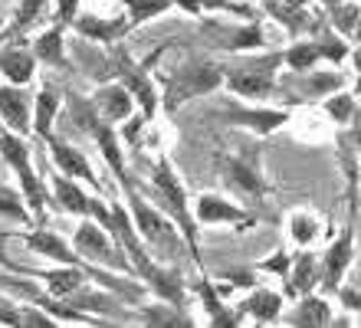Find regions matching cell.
Listing matches in <instances>:
<instances>
[{"label": "cell", "instance_id": "obj_30", "mask_svg": "<svg viewBox=\"0 0 361 328\" xmlns=\"http://www.w3.org/2000/svg\"><path fill=\"white\" fill-rule=\"evenodd\" d=\"M269 13H276V17L283 20L286 27H293V30H302V27H305V20H309V17L302 13V7H295V10H293V4H286V7H283V0H279V4L273 0V4H269Z\"/></svg>", "mask_w": 361, "mask_h": 328}, {"label": "cell", "instance_id": "obj_18", "mask_svg": "<svg viewBox=\"0 0 361 328\" xmlns=\"http://www.w3.org/2000/svg\"><path fill=\"white\" fill-rule=\"evenodd\" d=\"M92 135L95 141H99V148H102V158L112 164V171L118 174V178H125V164H122V151H118V141H115L112 128H109V122H102V119H92Z\"/></svg>", "mask_w": 361, "mask_h": 328}, {"label": "cell", "instance_id": "obj_10", "mask_svg": "<svg viewBox=\"0 0 361 328\" xmlns=\"http://www.w3.org/2000/svg\"><path fill=\"white\" fill-rule=\"evenodd\" d=\"M118 73H122V83L128 85V92H135V99L142 102V112H145V119H152L154 115V109H158V95H154V89H152V83H148V75L138 69V66H132L128 59H118Z\"/></svg>", "mask_w": 361, "mask_h": 328}, {"label": "cell", "instance_id": "obj_40", "mask_svg": "<svg viewBox=\"0 0 361 328\" xmlns=\"http://www.w3.org/2000/svg\"><path fill=\"white\" fill-rule=\"evenodd\" d=\"M138 131H142V122H128V128H125V138L135 141V138H138Z\"/></svg>", "mask_w": 361, "mask_h": 328}, {"label": "cell", "instance_id": "obj_23", "mask_svg": "<svg viewBox=\"0 0 361 328\" xmlns=\"http://www.w3.org/2000/svg\"><path fill=\"white\" fill-rule=\"evenodd\" d=\"M230 119L240 125H250V128H257V131H273V128H279L289 115L286 112H247V109H233Z\"/></svg>", "mask_w": 361, "mask_h": 328}, {"label": "cell", "instance_id": "obj_11", "mask_svg": "<svg viewBox=\"0 0 361 328\" xmlns=\"http://www.w3.org/2000/svg\"><path fill=\"white\" fill-rule=\"evenodd\" d=\"M315 282H319V260L312 253H299L293 269L286 272V292L289 296H309Z\"/></svg>", "mask_w": 361, "mask_h": 328}, {"label": "cell", "instance_id": "obj_2", "mask_svg": "<svg viewBox=\"0 0 361 328\" xmlns=\"http://www.w3.org/2000/svg\"><path fill=\"white\" fill-rule=\"evenodd\" d=\"M220 83H224V79H220L217 66H210V63H190V66H184V69L174 75L171 83H168L164 105H168V109H178L184 99H197V95H204V92H214Z\"/></svg>", "mask_w": 361, "mask_h": 328}, {"label": "cell", "instance_id": "obj_25", "mask_svg": "<svg viewBox=\"0 0 361 328\" xmlns=\"http://www.w3.org/2000/svg\"><path fill=\"white\" fill-rule=\"evenodd\" d=\"M227 171H230V178L237 181L243 190H253V194H259V190H263V181H259L257 168H253V164H247V161L233 158V161L227 164Z\"/></svg>", "mask_w": 361, "mask_h": 328}, {"label": "cell", "instance_id": "obj_1", "mask_svg": "<svg viewBox=\"0 0 361 328\" xmlns=\"http://www.w3.org/2000/svg\"><path fill=\"white\" fill-rule=\"evenodd\" d=\"M152 184H154V190L161 194L164 210H168V214H171L180 226H184V233H188V243H190V256L197 260V233H194V217H190V210H188V194H184V188H180L178 174H174V168L168 164V161H158Z\"/></svg>", "mask_w": 361, "mask_h": 328}, {"label": "cell", "instance_id": "obj_20", "mask_svg": "<svg viewBox=\"0 0 361 328\" xmlns=\"http://www.w3.org/2000/svg\"><path fill=\"white\" fill-rule=\"evenodd\" d=\"M293 325H329L332 322V312H329V302L315 299V296H305L299 302V309L293 312Z\"/></svg>", "mask_w": 361, "mask_h": 328}, {"label": "cell", "instance_id": "obj_26", "mask_svg": "<svg viewBox=\"0 0 361 328\" xmlns=\"http://www.w3.org/2000/svg\"><path fill=\"white\" fill-rule=\"evenodd\" d=\"M37 59H47V63H63V33L59 30H49L37 40V49H33Z\"/></svg>", "mask_w": 361, "mask_h": 328}, {"label": "cell", "instance_id": "obj_24", "mask_svg": "<svg viewBox=\"0 0 361 328\" xmlns=\"http://www.w3.org/2000/svg\"><path fill=\"white\" fill-rule=\"evenodd\" d=\"M47 282H49V292L59 299V296H73L86 282V276H82L79 266H66V269H59V272H47Z\"/></svg>", "mask_w": 361, "mask_h": 328}, {"label": "cell", "instance_id": "obj_17", "mask_svg": "<svg viewBox=\"0 0 361 328\" xmlns=\"http://www.w3.org/2000/svg\"><path fill=\"white\" fill-rule=\"evenodd\" d=\"M0 69L13 85H23L33 79V56L27 49H4L0 53Z\"/></svg>", "mask_w": 361, "mask_h": 328}, {"label": "cell", "instance_id": "obj_6", "mask_svg": "<svg viewBox=\"0 0 361 328\" xmlns=\"http://www.w3.org/2000/svg\"><path fill=\"white\" fill-rule=\"evenodd\" d=\"M279 63V56H269V63H259V66H250V69H233L227 75V85L230 92L243 95V99H259V95H269L273 92V69Z\"/></svg>", "mask_w": 361, "mask_h": 328}, {"label": "cell", "instance_id": "obj_3", "mask_svg": "<svg viewBox=\"0 0 361 328\" xmlns=\"http://www.w3.org/2000/svg\"><path fill=\"white\" fill-rule=\"evenodd\" d=\"M0 154H4V161H10V168L17 171L20 178V188H23V194H27L30 207L33 210H43V188H39L37 174H33V164H30V151L27 145L13 135V131H0Z\"/></svg>", "mask_w": 361, "mask_h": 328}, {"label": "cell", "instance_id": "obj_19", "mask_svg": "<svg viewBox=\"0 0 361 328\" xmlns=\"http://www.w3.org/2000/svg\"><path fill=\"white\" fill-rule=\"evenodd\" d=\"M145 279L152 282V289L161 296V299H168L174 305V309H180L184 305V289H180V279H178V272H168V269H158L154 266Z\"/></svg>", "mask_w": 361, "mask_h": 328}, {"label": "cell", "instance_id": "obj_28", "mask_svg": "<svg viewBox=\"0 0 361 328\" xmlns=\"http://www.w3.org/2000/svg\"><path fill=\"white\" fill-rule=\"evenodd\" d=\"M322 56V49L312 47V43H299V47H293L289 53H286V63L293 66L295 73H305V69H312V63Z\"/></svg>", "mask_w": 361, "mask_h": 328}, {"label": "cell", "instance_id": "obj_35", "mask_svg": "<svg viewBox=\"0 0 361 328\" xmlns=\"http://www.w3.org/2000/svg\"><path fill=\"white\" fill-rule=\"evenodd\" d=\"M335 85H338V75H312L309 79V95H322L329 89H335Z\"/></svg>", "mask_w": 361, "mask_h": 328}, {"label": "cell", "instance_id": "obj_8", "mask_svg": "<svg viewBox=\"0 0 361 328\" xmlns=\"http://www.w3.org/2000/svg\"><path fill=\"white\" fill-rule=\"evenodd\" d=\"M0 119L10 125L13 135L30 131V99L17 85H0Z\"/></svg>", "mask_w": 361, "mask_h": 328}, {"label": "cell", "instance_id": "obj_39", "mask_svg": "<svg viewBox=\"0 0 361 328\" xmlns=\"http://www.w3.org/2000/svg\"><path fill=\"white\" fill-rule=\"evenodd\" d=\"M342 302H345V305H352L355 312H361V299H358V296H355L352 289H342Z\"/></svg>", "mask_w": 361, "mask_h": 328}, {"label": "cell", "instance_id": "obj_34", "mask_svg": "<svg viewBox=\"0 0 361 328\" xmlns=\"http://www.w3.org/2000/svg\"><path fill=\"white\" fill-rule=\"evenodd\" d=\"M263 37H259V27H250V30H240L233 37V49H250V47H259Z\"/></svg>", "mask_w": 361, "mask_h": 328}, {"label": "cell", "instance_id": "obj_13", "mask_svg": "<svg viewBox=\"0 0 361 328\" xmlns=\"http://www.w3.org/2000/svg\"><path fill=\"white\" fill-rule=\"evenodd\" d=\"M348 260H352V233H345L338 243L325 253V262H322V279L329 289H338L345 269H348Z\"/></svg>", "mask_w": 361, "mask_h": 328}, {"label": "cell", "instance_id": "obj_44", "mask_svg": "<svg viewBox=\"0 0 361 328\" xmlns=\"http://www.w3.org/2000/svg\"><path fill=\"white\" fill-rule=\"evenodd\" d=\"M325 4H332V7H335V4H342V0H325Z\"/></svg>", "mask_w": 361, "mask_h": 328}, {"label": "cell", "instance_id": "obj_36", "mask_svg": "<svg viewBox=\"0 0 361 328\" xmlns=\"http://www.w3.org/2000/svg\"><path fill=\"white\" fill-rule=\"evenodd\" d=\"M0 210H7L10 217H17V220H23V207H17V197L7 194V190H0Z\"/></svg>", "mask_w": 361, "mask_h": 328}, {"label": "cell", "instance_id": "obj_29", "mask_svg": "<svg viewBox=\"0 0 361 328\" xmlns=\"http://www.w3.org/2000/svg\"><path fill=\"white\" fill-rule=\"evenodd\" d=\"M289 233H293V240H299V243H312L315 233H319V220H315V217H305V214H293L289 217Z\"/></svg>", "mask_w": 361, "mask_h": 328}, {"label": "cell", "instance_id": "obj_22", "mask_svg": "<svg viewBox=\"0 0 361 328\" xmlns=\"http://www.w3.org/2000/svg\"><path fill=\"white\" fill-rule=\"evenodd\" d=\"M56 109H59V92L53 89H43L37 95V119H33V131H37L39 138H47L49 135V125L56 119Z\"/></svg>", "mask_w": 361, "mask_h": 328}, {"label": "cell", "instance_id": "obj_42", "mask_svg": "<svg viewBox=\"0 0 361 328\" xmlns=\"http://www.w3.org/2000/svg\"><path fill=\"white\" fill-rule=\"evenodd\" d=\"M200 4H204V7H214V10H217V7H227L230 0H200Z\"/></svg>", "mask_w": 361, "mask_h": 328}, {"label": "cell", "instance_id": "obj_9", "mask_svg": "<svg viewBox=\"0 0 361 328\" xmlns=\"http://www.w3.org/2000/svg\"><path fill=\"white\" fill-rule=\"evenodd\" d=\"M49 151H53V161L59 164V171L63 174H69V178H82L86 184H92L95 190L102 188L99 184V178L92 174V168H89V161L82 158V151H76V148H69V145H63V141H49Z\"/></svg>", "mask_w": 361, "mask_h": 328}, {"label": "cell", "instance_id": "obj_12", "mask_svg": "<svg viewBox=\"0 0 361 328\" xmlns=\"http://www.w3.org/2000/svg\"><path fill=\"white\" fill-rule=\"evenodd\" d=\"M23 243L33 250V253H39V256H49V260H56V262H66V266H76L79 262V256L69 250L63 240H59L53 230H37V233H30Z\"/></svg>", "mask_w": 361, "mask_h": 328}, {"label": "cell", "instance_id": "obj_21", "mask_svg": "<svg viewBox=\"0 0 361 328\" xmlns=\"http://www.w3.org/2000/svg\"><path fill=\"white\" fill-rule=\"evenodd\" d=\"M73 23H76L79 33H86L92 40H102V43H112V40H118L125 30L132 27V23H105V20H95V17H76Z\"/></svg>", "mask_w": 361, "mask_h": 328}, {"label": "cell", "instance_id": "obj_38", "mask_svg": "<svg viewBox=\"0 0 361 328\" xmlns=\"http://www.w3.org/2000/svg\"><path fill=\"white\" fill-rule=\"evenodd\" d=\"M289 260H293V256H286V253H276V260L263 262V266H267V269H276V272H283V276H286V269H289Z\"/></svg>", "mask_w": 361, "mask_h": 328}, {"label": "cell", "instance_id": "obj_15", "mask_svg": "<svg viewBox=\"0 0 361 328\" xmlns=\"http://www.w3.org/2000/svg\"><path fill=\"white\" fill-rule=\"evenodd\" d=\"M99 109H102V122H122L132 112V99L125 85H105L99 89Z\"/></svg>", "mask_w": 361, "mask_h": 328}, {"label": "cell", "instance_id": "obj_41", "mask_svg": "<svg viewBox=\"0 0 361 328\" xmlns=\"http://www.w3.org/2000/svg\"><path fill=\"white\" fill-rule=\"evenodd\" d=\"M178 4L184 10H190V13H197V10H200V0H178Z\"/></svg>", "mask_w": 361, "mask_h": 328}, {"label": "cell", "instance_id": "obj_14", "mask_svg": "<svg viewBox=\"0 0 361 328\" xmlns=\"http://www.w3.org/2000/svg\"><path fill=\"white\" fill-rule=\"evenodd\" d=\"M53 194H56V204H63V210H69V214H92V197L82 194V188L69 181V174L66 178H53Z\"/></svg>", "mask_w": 361, "mask_h": 328}, {"label": "cell", "instance_id": "obj_4", "mask_svg": "<svg viewBox=\"0 0 361 328\" xmlns=\"http://www.w3.org/2000/svg\"><path fill=\"white\" fill-rule=\"evenodd\" d=\"M73 243H76V250L86 256V260L105 262V266H115V269H128V262L122 260L125 250H122V246H112L109 233H105L102 226H95L92 220H82V224H79L76 236H73Z\"/></svg>", "mask_w": 361, "mask_h": 328}, {"label": "cell", "instance_id": "obj_31", "mask_svg": "<svg viewBox=\"0 0 361 328\" xmlns=\"http://www.w3.org/2000/svg\"><path fill=\"white\" fill-rule=\"evenodd\" d=\"M43 7H47V0H23L17 10V23H13V30H27L30 23H37V17L43 13Z\"/></svg>", "mask_w": 361, "mask_h": 328}, {"label": "cell", "instance_id": "obj_32", "mask_svg": "<svg viewBox=\"0 0 361 328\" xmlns=\"http://www.w3.org/2000/svg\"><path fill=\"white\" fill-rule=\"evenodd\" d=\"M325 109H329V115H332L335 122H348L352 119V95H335V99H329L325 102Z\"/></svg>", "mask_w": 361, "mask_h": 328}, {"label": "cell", "instance_id": "obj_27", "mask_svg": "<svg viewBox=\"0 0 361 328\" xmlns=\"http://www.w3.org/2000/svg\"><path fill=\"white\" fill-rule=\"evenodd\" d=\"M174 0H125V7L132 13V23H145V20L158 17L161 10H168Z\"/></svg>", "mask_w": 361, "mask_h": 328}, {"label": "cell", "instance_id": "obj_33", "mask_svg": "<svg viewBox=\"0 0 361 328\" xmlns=\"http://www.w3.org/2000/svg\"><path fill=\"white\" fill-rule=\"evenodd\" d=\"M332 17H335V27L345 30V33H352V30H355V17H358V10H355V7H335V10H332Z\"/></svg>", "mask_w": 361, "mask_h": 328}, {"label": "cell", "instance_id": "obj_7", "mask_svg": "<svg viewBox=\"0 0 361 328\" xmlns=\"http://www.w3.org/2000/svg\"><path fill=\"white\" fill-rule=\"evenodd\" d=\"M197 220L200 224H233V226H253V217L240 210L237 204H227L224 197L200 194L197 197Z\"/></svg>", "mask_w": 361, "mask_h": 328}, {"label": "cell", "instance_id": "obj_16", "mask_svg": "<svg viewBox=\"0 0 361 328\" xmlns=\"http://www.w3.org/2000/svg\"><path fill=\"white\" fill-rule=\"evenodd\" d=\"M279 305H283L279 292L259 289V292H253V296H250L243 305H240V315H253L257 322H276V315H279Z\"/></svg>", "mask_w": 361, "mask_h": 328}, {"label": "cell", "instance_id": "obj_5", "mask_svg": "<svg viewBox=\"0 0 361 328\" xmlns=\"http://www.w3.org/2000/svg\"><path fill=\"white\" fill-rule=\"evenodd\" d=\"M128 204H132V217L135 224H138V230H142V236L148 240L152 246H158L161 253H171V250H178V236H174V226L164 220L158 210H152V207L145 204L142 197H135V190H128Z\"/></svg>", "mask_w": 361, "mask_h": 328}, {"label": "cell", "instance_id": "obj_43", "mask_svg": "<svg viewBox=\"0 0 361 328\" xmlns=\"http://www.w3.org/2000/svg\"><path fill=\"white\" fill-rule=\"evenodd\" d=\"M283 4H293V7H302L305 0H283Z\"/></svg>", "mask_w": 361, "mask_h": 328}, {"label": "cell", "instance_id": "obj_37", "mask_svg": "<svg viewBox=\"0 0 361 328\" xmlns=\"http://www.w3.org/2000/svg\"><path fill=\"white\" fill-rule=\"evenodd\" d=\"M59 20H63V23H73V20H76V0H59Z\"/></svg>", "mask_w": 361, "mask_h": 328}]
</instances>
